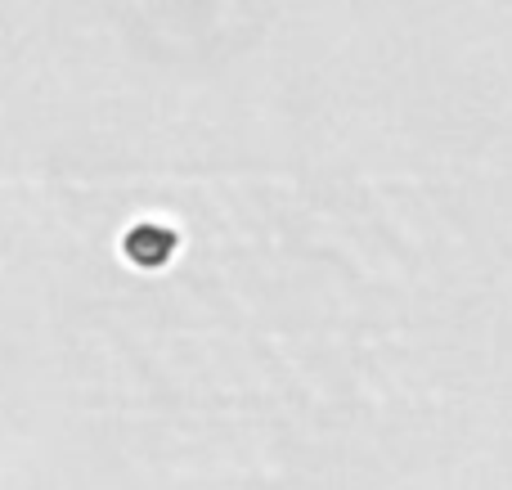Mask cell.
Here are the masks:
<instances>
[{"instance_id": "cell-1", "label": "cell", "mask_w": 512, "mask_h": 490, "mask_svg": "<svg viewBox=\"0 0 512 490\" xmlns=\"http://www.w3.org/2000/svg\"><path fill=\"white\" fill-rule=\"evenodd\" d=\"M117 252H122V261L131 270L158 275V270H167L171 261H176L180 230L171 221H158V216H140V221H131L122 230V239H117Z\"/></svg>"}]
</instances>
